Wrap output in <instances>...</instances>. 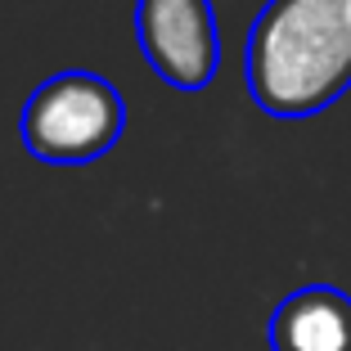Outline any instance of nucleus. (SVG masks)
I'll use <instances>...</instances> for the list:
<instances>
[{
  "label": "nucleus",
  "instance_id": "nucleus-1",
  "mask_svg": "<svg viewBox=\"0 0 351 351\" xmlns=\"http://www.w3.org/2000/svg\"><path fill=\"white\" fill-rule=\"evenodd\" d=\"M351 90L342 0H266L248 27V95L279 122L324 113Z\"/></svg>",
  "mask_w": 351,
  "mask_h": 351
},
{
  "label": "nucleus",
  "instance_id": "nucleus-2",
  "mask_svg": "<svg viewBox=\"0 0 351 351\" xmlns=\"http://www.w3.org/2000/svg\"><path fill=\"white\" fill-rule=\"evenodd\" d=\"M126 131V99L113 82L86 68L54 73L27 95L19 117V135L36 162L82 167L104 158Z\"/></svg>",
  "mask_w": 351,
  "mask_h": 351
},
{
  "label": "nucleus",
  "instance_id": "nucleus-3",
  "mask_svg": "<svg viewBox=\"0 0 351 351\" xmlns=\"http://www.w3.org/2000/svg\"><path fill=\"white\" fill-rule=\"evenodd\" d=\"M135 41L171 90L198 95L221 68V27L212 0H135Z\"/></svg>",
  "mask_w": 351,
  "mask_h": 351
},
{
  "label": "nucleus",
  "instance_id": "nucleus-4",
  "mask_svg": "<svg viewBox=\"0 0 351 351\" xmlns=\"http://www.w3.org/2000/svg\"><path fill=\"white\" fill-rule=\"evenodd\" d=\"M270 351H351V298L333 284L289 293L270 315Z\"/></svg>",
  "mask_w": 351,
  "mask_h": 351
},
{
  "label": "nucleus",
  "instance_id": "nucleus-5",
  "mask_svg": "<svg viewBox=\"0 0 351 351\" xmlns=\"http://www.w3.org/2000/svg\"><path fill=\"white\" fill-rule=\"evenodd\" d=\"M342 14H347V23H351V0H342Z\"/></svg>",
  "mask_w": 351,
  "mask_h": 351
}]
</instances>
